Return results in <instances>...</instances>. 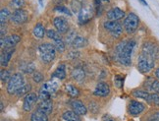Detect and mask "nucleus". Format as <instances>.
<instances>
[{
    "mask_svg": "<svg viewBox=\"0 0 159 121\" xmlns=\"http://www.w3.org/2000/svg\"><path fill=\"white\" fill-rule=\"evenodd\" d=\"M136 46V41L134 40H124L116 46L115 57L117 61L124 66H131L132 64V54Z\"/></svg>",
    "mask_w": 159,
    "mask_h": 121,
    "instance_id": "1",
    "label": "nucleus"
},
{
    "mask_svg": "<svg viewBox=\"0 0 159 121\" xmlns=\"http://www.w3.org/2000/svg\"><path fill=\"white\" fill-rule=\"evenodd\" d=\"M155 64V57L148 55L145 53H140L138 59V69L140 73L148 74L154 68Z\"/></svg>",
    "mask_w": 159,
    "mask_h": 121,
    "instance_id": "2",
    "label": "nucleus"
},
{
    "mask_svg": "<svg viewBox=\"0 0 159 121\" xmlns=\"http://www.w3.org/2000/svg\"><path fill=\"white\" fill-rule=\"evenodd\" d=\"M39 56L42 62L50 63L56 55V48L52 44H42L39 46Z\"/></svg>",
    "mask_w": 159,
    "mask_h": 121,
    "instance_id": "3",
    "label": "nucleus"
},
{
    "mask_svg": "<svg viewBox=\"0 0 159 121\" xmlns=\"http://www.w3.org/2000/svg\"><path fill=\"white\" fill-rule=\"evenodd\" d=\"M25 79H24V76L21 73H16L12 76L10 81L7 83V92L10 95H13L19 91L24 85H25Z\"/></svg>",
    "mask_w": 159,
    "mask_h": 121,
    "instance_id": "4",
    "label": "nucleus"
},
{
    "mask_svg": "<svg viewBox=\"0 0 159 121\" xmlns=\"http://www.w3.org/2000/svg\"><path fill=\"white\" fill-rule=\"evenodd\" d=\"M139 25V18L134 13H130L124 20V28L126 32L131 35L138 30Z\"/></svg>",
    "mask_w": 159,
    "mask_h": 121,
    "instance_id": "5",
    "label": "nucleus"
},
{
    "mask_svg": "<svg viewBox=\"0 0 159 121\" xmlns=\"http://www.w3.org/2000/svg\"><path fill=\"white\" fill-rule=\"evenodd\" d=\"M104 28L111 34L114 38H119L123 32V26L118 21H106L103 24Z\"/></svg>",
    "mask_w": 159,
    "mask_h": 121,
    "instance_id": "6",
    "label": "nucleus"
},
{
    "mask_svg": "<svg viewBox=\"0 0 159 121\" xmlns=\"http://www.w3.org/2000/svg\"><path fill=\"white\" fill-rule=\"evenodd\" d=\"M93 8L90 7V6H85V7H83L81 9V11L79 12V17L78 20L79 23L81 25H84V24H87L88 22H89L93 17Z\"/></svg>",
    "mask_w": 159,
    "mask_h": 121,
    "instance_id": "7",
    "label": "nucleus"
},
{
    "mask_svg": "<svg viewBox=\"0 0 159 121\" xmlns=\"http://www.w3.org/2000/svg\"><path fill=\"white\" fill-rule=\"evenodd\" d=\"M21 40V37L18 35H7L5 38H1V48H14L16 44H19V41Z\"/></svg>",
    "mask_w": 159,
    "mask_h": 121,
    "instance_id": "8",
    "label": "nucleus"
},
{
    "mask_svg": "<svg viewBox=\"0 0 159 121\" xmlns=\"http://www.w3.org/2000/svg\"><path fill=\"white\" fill-rule=\"evenodd\" d=\"M28 13L27 11L23 9H18L13 12V14L11 16V21L17 24V25H22V24L26 23L28 21Z\"/></svg>",
    "mask_w": 159,
    "mask_h": 121,
    "instance_id": "9",
    "label": "nucleus"
},
{
    "mask_svg": "<svg viewBox=\"0 0 159 121\" xmlns=\"http://www.w3.org/2000/svg\"><path fill=\"white\" fill-rule=\"evenodd\" d=\"M145 108V105L139 100H131L129 106H128V111L133 116H138L142 113Z\"/></svg>",
    "mask_w": 159,
    "mask_h": 121,
    "instance_id": "10",
    "label": "nucleus"
},
{
    "mask_svg": "<svg viewBox=\"0 0 159 121\" xmlns=\"http://www.w3.org/2000/svg\"><path fill=\"white\" fill-rule=\"evenodd\" d=\"M39 95L34 94V93H30L26 95V98L24 99V102H23V108L25 111H30L32 108L34 106V105L36 104V101L39 100Z\"/></svg>",
    "mask_w": 159,
    "mask_h": 121,
    "instance_id": "11",
    "label": "nucleus"
},
{
    "mask_svg": "<svg viewBox=\"0 0 159 121\" xmlns=\"http://www.w3.org/2000/svg\"><path fill=\"white\" fill-rule=\"evenodd\" d=\"M53 25L59 34H65L69 30V24L64 17H56L53 20Z\"/></svg>",
    "mask_w": 159,
    "mask_h": 121,
    "instance_id": "12",
    "label": "nucleus"
},
{
    "mask_svg": "<svg viewBox=\"0 0 159 121\" xmlns=\"http://www.w3.org/2000/svg\"><path fill=\"white\" fill-rule=\"evenodd\" d=\"M70 105L74 112H76L79 115H85L88 112V108L84 105V102L79 100H72L70 101Z\"/></svg>",
    "mask_w": 159,
    "mask_h": 121,
    "instance_id": "13",
    "label": "nucleus"
},
{
    "mask_svg": "<svg viewBox=\"0 0 159 121\" xmlns=\"http://www.w3.org/2000/svg\"><path fill=\"white\" fill-rule=\"evenodd\" d=\"M93 94L97 96H102V98H104V96H107L109 94H110V87L109 85L104 83V82H100L96 85V87L94 89V92Z\"/></svg>",
    "mask_w": 159,
    "mask_h": 121,
    "instance_id": "14",
    "label": "nucleus"
},
{
    "mask_svg": "<svg viewBox=\"0 0 159 121\" xmlns=\"http://www.w3.org/2000/svg\"><path fill=\"white\" fill-rule=\"evenodd\" d=\"M124 16L125 12L118 7L112 8L107 12V18L110 21H118L120 19H123Z\"/></svg>",
    "mask_w": 159,
    "mask_h": 121,
    "instance_id": "15",
    "label": "nucleus"
},
{
    "mask_svg": "<svg viewBox=\"0 0 159 121\" xmlns=\"http://www.w3.org/2000/svg\"><path fill=\"white\" fill-rule=\"evenodd\" d=\"M15 52L14 48H4L1 52V58H0V62H1V66L6 67L8 65L10 59Z\"/></svg>",
    "mask_w": 159,
    "mask_h": 121,
    "instance_id": "16",
    "label": "nucleus"
},
{
    "mask_svg": "<svg viewBox=\"0 0 159 121\" xmlns=\"http://www.w3.org/2000/svg\"><path fill=\"white\" fill-rule=\"evenodd\" d=\"M144 88L150 92L159 94V80H155L153 78H148L144 83Z\"/></svg>",
    "mask_w": 159,
    "mask_h": 121,
    "instance_id": "17",
    "label": "nucleus"
},
{
    "mask_svg": "<svg viewBox=\"0 0 159 121\" xmlns=\"http://www.w3.org/2000/svg\"><path fill=\"white\" fill-rule=\"evenodd\" d=\"M57 88H58V85H57L56 82H54V81H48V82H45L43 85H42L40 90L41 91H44V92L50 94V95H53L57 91Z\"/></svg>",
    "mask_w": 159,
    "mask_h": 121,
    "instance_id": "18",
    "label": "nucleus"
},
{
    "mask_svg": "<svg viewBox=\"0 0 159 121\" xmlns=\"http://www.w3.org/2000/svg\"><path fill=\"white\" fill-rule=\"evenodd\" d=\"M38 109L45 112L46 114H49L52 111V109H53V102H52V100H41L39 104Z\"/></svg>",
    "mask_w": 159,
    "mask_h": 121,
    "instance_id": "19",
    "label": "nucleus"
},
{
    "mask_svg": "<svg viewBox=\"0 0 159 121\" xmlns=\"http://www.w3.org/2000/svg\"><path fill=\"white\" fill-rule=\"evenodd\" d=\"M52 78H57L59 80H63L66 78V66L64 64H60L58 67L56 68L52 75H51Z\"/></svg>",
    "mask_w": 159,
    "mask_h": 121,
    "instance_id": "20",
    "label": "nucleus"
},
{
    "mask_svg": "<svg viewBox=\"0 0 159 121\" xmlns=\"http://www.w3.org/2000/svg\"><path fill=\"white\" fill-rule=\"evenodd\" d=\"M30 121H48V116L45 112L36 109L30 116Z\"/></svg>",
    "mask_w": 159,
    "mask_h": 121,
    "instance_id": "21",
    "label": "nucleus"
},
{
    "mask_svg": "<svg viewBox=\"0 0 159 121\" xmlns=\"http://www.w3.org/2000/svg\"><path fill=\"white\" fill-rule=\"evenodd\" d=\"M84 76H85L84 71L81 67H77V68H75L74 70L72 71V77H73V79L76 80L79 83L83 82V80L84 79Z\"/></svg>",
    "mask_w": 159,
    "mask_h": 121,
    "instance_id": "22",
    "label": "nucleus"
},
{
    "mask_svg": "<svg viewBox=\"0 0 159 121\" xmlns=\"http://www.w3.org/2000/svg\"><path fill=\"white\" fill-rule=\"evenodd\" d=\"M33 35L36 39H42L44 37L45 30H44V27L42 26V24H40V23L36 24L34 28V30H33Z\"/></svg>",
    "mask_w": 159,
    "mask_h": 121,
    "instance_id": "23",
    "label": "nucleus"
},
{
    "mask_svg": "<svg viewBox=\"0 0 159 121\" xmlns=\"http://www.w3.org/2000/svg\"><path fill=\"white\" fill-rule=\"evenodd\" d=\"M63 119L65 121H81V118H80V115L77 114L76 112H74L73 110H67L63 113L62 115Z\"/></svg>",
    "mask_w": 159,
    "mask_h": 121,
    "instance_id": "24",
    "label": "nucleus"
},
{
    "mask_svg": "<svg viewBox=\"0 0 159 121\" xmlns=\"http://www.w3.org/2000/svg\"><path fill=\"white\" fill-rule=\"evenodd\" d=\"M87 44H88V40L84 38L81 37V35H77V37L74 39V40L72 41L71 45L74 48H82L87 45Z\"/></svg>",
    "mask_w": 159,
    "mask_h": 121,
    "instance_id": "25",
    "label": "nucleus"
},
{
    "mask_svg": "<svg viewBox=\"0 0 159 121\" xmlns=\"http://www.w3.org/2000/svg\"><path fill=\"white\" fill-rule=\"evenodd\" d=\"M133 95L134 98H139V99H143L144 100L148 101L149 100L150 93L148 91H143V90H136L133 92Z\"/></svg>",
    "mask_w": 159,
    "mask_h": 121,
    "instance_id": "26",
    "label": "nucleus"
},
{
    "mask_svg": "<svg viewBox=\"0 0 159 121\" xmlns=\"http://www.w3.org/2000/svg\"><path fill=\"white\" fill-rule=\"evenodd\" d=\"M11 16L12 14L7 8H2L1 11H0V22H1V25H4Z\"/></svg>",
    "mask_w": 159,
    "mask_h": 121,
    "instance_id": "27",
    "label": "nucleus"
},
{
    "mask_svg": "<svg viewBox=\"0 0 159 121\" xmlns=\"http://www.w3.org/2000/svg\"><path fill=\"white\" fill-rule=\"evenodd\" d=\"M66 92L70 96H72V98H77V96L80 95V91L78 90V88L73 86V85H67Z\"/></svg>",
    "mask_w": 159,
    "mask_h": 121,
    "instance_id": "28",
    "label": "nucleus"
},
{
    "mask_svg": "<svg viewBox=\"0 0 159 121\" xmlns=\"http://www.w3.org/2000/svg\"><path fill=\"white\" fill-rule=\"evenodd\" d=\"M20 69L24 73H34V63H22L20 65Z\"/></svg>",
    "mask_w": 159,
    "mask_h": 121,
    "instance_id": "29",
    "label": "nucleus"
},
{
    "mask_svg": "<svg viewBox=\"0 0 159 121\" xmlns=\"http://www.w3.org/2000/svg\"><path fill=\"white\" fill-rule=\"evenodd\" d=\"M11 78H12V76H11L10 71L6 70V69L1 70V72H0V79H1L2 83H8Z\"/></svg>",
    "mask_w": 159,
    "mask_h": 121,
    "instance_id": "30",
    "label": "nucleus"
},
{
    "mask_svg": "<svg viewBox=\"0 0 159 121\" xmlns=\"http://www.w3.org/2000/svg\"><path fill=\"white\" fill-rule=\"evenodd\" d=\"M25 0H11L10 1V7L15 10L22 9V7L25 5Z\"/></svg>",
    "mask_w": 159,
    "mask_h": 121,
    "instance_id": "31",
    "label": "nucleus"
},
{
    "mask_svg": "<svg viewBox=\"0 0 159 121\" xmlns=\"http://www.w3.org/2000/svg\"><path fill=\"white\" fill-rule=\"evenodd\" d=\"M30 89H32V86H30V84H25L24 86L18 91V92L16 93V95H18V96H23V95H27L28 94H29V92L30 91Z\"/></svg>",
    "mask_w": 159,
    "mask_h": 121,
    "instance_id": "32",
    "label": "nucleus"
},
{
    "mask_svg": "<svg viewBox=\"0 0 159 121\" xmlns=\"http://www.w3.org/2000/svg\"><path fill=\"white\" fill-rule=\"evenodd\" d=\"M53 44L56 48V50L59 52H63L65 50V42L62 40V39H59L57 40H54L53 41Z\"/></svg>",
    "mask_w": 159,
    "mask_h": 121,
    "instance_id": "33",
    "label": "nucleus"
},
{
    "mask_svg": "<svg viewBox=\"0 0 159 121\" xmlns=\"http://www.w3.org/2000/svg\"><path fill=\"white\" fill-rule=\"evenodd\" d=\"M46 35H47V38H49L50 40H52L53 41L54 40H57L59 39H61L60 37V35L58 32L56 31H54V30H47V32H46Z\"/></svg>",
    "mask_w": 159,
    "mask_h": 121,
    "instance_id": "34",
    "label": "nucleus"
},
{
    "mask_svg": "<svg viewBox=\"0 0 159 121\" xmlns=\"http://www.w3.org/2000/svg\"><path fill=\"white\" fill-rule=\"evenodd\" d=\"M148 102H150V104L159 105V94L158 93H151L150 96H149V100H148Z\"/></svg>",
    "mask_w": 159,
    "mask_h": 121,
    "instance_id": "35",
    "label": "nucleus"
},
{
    "mask_svg": "<svg viewBox=\"0 0 159 121\" xmlns=\"http://www.w3.org/2000/svg\"><path fill=\"white\" fill-rule=\"evenodd\" d=\"M55 11H57V12H60V13H63L65 15H68V16H72V13H71V11L65 7V6H62V5H59V6H56V7L54 8Z\"/></svg>",
    "mask_w": 159,
    "mask_h": 121,
    "instance_id": "36",
    "label": "nucleus"
},
{
    "mask_svg": "<svg viewBox=\"0 0 159 121\" xmlns=\"http://www.w3.org/2000/svg\"><path fill=\"white\" fill-rule=\"evenodd\" d=\"M33 80L35 82V83H40L43 81V76L40 73V72H34L33 74Z\"/></svg>",
    "mask_w": 159,
    "mask_h": 121,
    "instance_id": "37",
    "label": "nucleus"
},
{
    "mask_svg": "<svg viewBox=\"0 0 159 121\" xmlns=\"http://www.w3.org/2000/svg\"><path fill=\"white\" fill-rule=\"evenodd\" d=\"M114 83H115V85H116V87L117 88H119V89H121L122 87H123V84H124V79L122 78L121 76H115V78H114Z\"/></svg>",
    "mask_w": 159,
    "mask_h": 121,
    "instance_id": "38",
    "label": "nucleus"
},
{
    "mask_svg": "<svg viewBox=\"0 0 159 121\" xmlns=\"http://www.w3.org/2000/svg\"><path fill=\"white\" fill-rule=\"evenodd\" d=\"M102 121H116V120L110 115H104L102 118Z\"/></svg>",
    "mask_w": 159,
    "mask_h": 121,
    "instance_id": "39",
    "label": "nucleus"
},
{
    "mask_svg": "<svg viewBox=\"0 0 159 121\" xmlns=\"http://www.w3.org/2000/svg\"><path fill=\"white\" fill-rule=\"evenodd\" d=\"M6 35V28L4 25H1V38H5Z\"/></svg>",
    "mask_w": 159,
    "mask_h": 121,
    "instance_id": "40",
    "label": "nucleus"
},
{
    "mask_svg": "<svg viewBox=\"0 0 159 121\" xmlns=\"http://www.w3.org/2000/svg\"><path fill=\"white\" fill-rule=\"evenodd\" d=\"M154 75H155V77L157 78V79L159 80V67L155 70V72H154Z\"/></svg>",
    "mask_w": 159,
    "mask_h": 121,
    "instance_id": "41",
    "label": "nucleus"
},
{
    "mask_svg": "<svg viewBox=\"0 0 159 121\" xmlns=\"http://www.w3.org/2000/svg\"><path fill=\"white\" fill-rule=\"evenodd\" d=\"M139 1L140 3H143V5H145V6H148V3H146V1H145V0H139Z\"/></svg>",
    "mask_w": 159,
    "mask_h": 121,
    "instance_id": "42",
    "label": "nucleus"
},
{
    "mask_svg": "<svg viewBox=\"0 0 159 121\" xmlns=\"http://www.w3.org/2000/svg\"><path fill=\"white\" fill-rule=\"evenodd\" d=\"M148 121H159V120H157V119H155V118H152V117H150V118L148 119Z\"/></svg>",
    "mask_w": 159,
    "mask_h": 121,
    "instance_id": "43",
    "label": "nucleus"
},
{
    "mask_svg": "<svg viewBox=\"0 0 159 121\" xmlns=\"http://www.w3.org/2000/svg\"><path fill=\"white\" fill-rule=\"evenodd\" d=\"M3 107H4V105H3V102L1 101V110H3Z\"/></svg>",
    "mask_w": 159,
    "mask_h": 121,
    "instance_id": "44",
    "label": "nucleus"
},
{
    "mask_svg": "<svg viewBox=\"0 0 159 121\" xmlns=\"http://www.w3.org/2000/svg\"><path fill=\"white\" fill-rule=\"evenodd\" d=\"M39 2H40V4L42 5V3H41V2H42V0H39Z\"/></svg>",
    "mask_w": 159,
    "mask_h": 121,
    "instance_id": "45",
    "label": "nucleus"
},
{
    "mask_svg": "<svg viewBox=\"0 0 159 121\" xmlns=\"http://www.w3.org/2000/svg\"><path fill=\"white\" fill-rule=\"evenodd\" d=\"M103 1H108V0H103Z\"/></svg>",
    "mask_w": 159,
    "mask_h": 121,
    "instance_id": "46",
    "label": "nucleus"
},
{
    "mask_svg": "<svg viewBox=\"0 0 159 121\" xmlns=\"http://www.w3.org/2000/svg\"><path fill=\"white\" fill-rule=\"evenodd\" d=\"M131 121H133V120H131Z\"/></svg>",
    "mask_w": 159,
    "mask_h": 121,
    "instance_id": "47",
    "label": "nucleus"
}]
</instances>
